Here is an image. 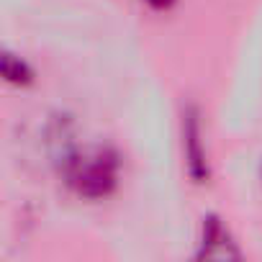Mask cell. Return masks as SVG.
Returning <instances> with one entry per match:
<instances>
[{
	"mask_svg": "<svg viewBox=\"0 0 262 262\" xmlns=\"http://www.w3.org/2000/svg\"><path fill=\"white\" fill-rule=\"evenodd\" d=\"M67 175H70V183H75L80 193L98 195V193H105V188L113 183V160L103 149L72 155L67 160Z\"/></svg>",
	"mask_w": 262,
	"mask_h": 262,
	"instance_id": "cell-1",
	"label": "cell"
},
{
	"mask_svg": "<svg viewBox=\"0 0 262 262\" xmlns=\"http://www.w3.org/2000/svg\"><path fill=\"white\" fill-rule=\"evenodd\" d=\"M147 3H152V6H157V8H165L170 0H147Z\"/></svg>",
	"mask_w": 262,
	"mask_h": 262,
	"instance_id": "cell-2",
	"label": "cell"
}]
</instances>
